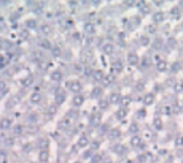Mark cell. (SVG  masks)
Wrapping results in <instances>:
<instances>
[{"mask_svg":"<svg viewBox=\"0 0 183 163\" xmlns=\"http://www.w3.org/2000/svg\"><path fill=\"white\" fill-rule=\"evenodd\" d=\"M3 65H5V59H3V57H2V55H0V68H2V67H3Z\"/></svg>","mask_w":183,"mask_h":163,"instance_id":"30bf717a","label":"cell"},{"mask_svg":"<svg viewBox=\"0 0 183 163\" xmlns=\"http://www.w3.org/2000/svg\"><path fill=\"white\" fill-rule=\"evenodd\" d=\"M105 51H107V52H111V51H113V46H111V44H107V46H105Z\"/></svg>","mask_w":183,"mask_h":163,"instance_id":"9c48e42d","label":"cell"},{"mask_svg":"<svg viewBox=\"0 0 183 163\" xmlns=\"http://www.w3.org/2000/svg\"><path fill=\"white\" fill-rule=\"evenodd\" d=\"M69 89H70V90H73L75 94H78V92H80V89H81V86H80V83L73 81V83H69Z\"/></svg>","mask_w":183,"mask_h":163,"instance_id":"3957f363","label":"cell"},{"mask_svg":"<svg viewBox=\"0 0 183 163\" xmlns=\"http://www.w3.org/2000/svg\"><path fill=\"white\" fill-rule=\"evenodd\" d=\"M137 60H139V57L135 55V54H129V62H131V63H135Z\"/></svg>","mask_w":183,"mask_h":163,"instance_id":"5b68a950","label":"cell"},{"mask_svg":"<svg viewBox=\"0 0 183 163\" xmlns=\"http://www.w3.org/2000/svg\"><path fill=\"white\" fill-rule=\"evenodd\" d=\"M30 100H32V103H35V101H40V95H38V94L32 95V98H30Z\"/></svg>","mask_w":183,"mask_h":163,"instance_id":"52a82bcc","label":"cell"},{"mask_svg":"<svg viewBox=\"0 0 183 163\" xmlns=\"http://www.w3.org/2000/svg\"><path fill=\"white\" fill-rule=\"evenodd\" d=\"M11 124H13L11 119H2V120H0V128H2V130H6V128L11 127Z\"/></svg>","mask_w":183,"mask_h":163,"instance_id":"6da1fadb","label":"cell"},{"mask_svg":"<svg viewBox=\"0 0 183 163\" xmlns=\"http://www.w3.org/2000/svg\"><path fill=\"white\" fill-rule=\"evenodd\" d=\"M51 81H54V83H59V81H62V73L59 70H56L51 73Z\"/></svg>","mask_w":183,"mask_h":163,"instance_id":"7a4b0ae2","label":"cell"},{"mask_svg":"<svg viewBox=\"0 0 183 163\" xmlns=\"http://www.w3.org/2000/svg\"><path fill=\"white\" fill-rule=\"evenodd\" d=\"M153 101V95H147L145 97V103H151Z\"/></svg>","mask_w":183,"mask_h":163,"instance_id":"ba28073f","label":"cell"},{"mask_svg":"<svg viewBox=\"0 0 183 163\" xmlns=\"http://www.w3.org/2000/svg\"><path fill=\"white\" fill-rule=\"evenodd\" d=\"M46 158H48V152H46V151L40 152V160H42V161H46Z\"/></svg>","mask_w":183,"mask_h":163,"instance_id":"8992f818","label":"cell"},{"mask_svg":"<svg viewBox=\"0 0 183 163\" xmlns=\"http://www.w3.org/2000/svg\"><path fill=\"white\" fill-rule=\"evenodd\" d=\"M73 101H75V105H77V106H80V105L83 103V97H81V95H77Z\"/></svg>","mask_w":183,"mask_h":163,"instance_id":"277c9868","label":"cell"}]
</instances>
